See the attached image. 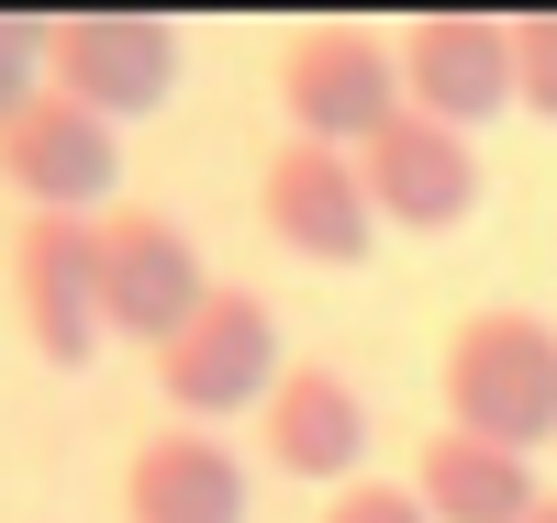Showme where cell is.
<instances>
[{"mask_svg": "<svg viewBox=\"0 0 557 523\" xmlns=\"http://www.w3.org/2000/svg\"><path fill=\"white\" fill-rule=\"evenodd\" d=\"M424 523H524L535 512V468L513 446H480V435H424V480H412Z\"/></svg>", "mask_w": 557, "mask_h": 523, "instance_id": "cell-13", "label": "cell"}, {"mask_svg": "<svg viewBox=\"0 0 557 523\" xmlns=\"http://www.w3.org/2000/svg\"><path fill=\"white\" fill-rule=\"evenodd\" d=\"M278 112H290V146H335L357 157L368 134L401 112V57L368 23H312L278 57Z\"/></svg>", "mask_w": 557, "mask_h": 523, "instance_id": "cell-2", "label": "cell"}, {"mask_svg": "<svg viewBox=\"0 0 557 523\" xmlns=\"http://www.w3.org/2000/svg\"><path fill=\"white\" fill-rule=\"evenodd\" d=\"M123 523H246V457L212 423H168L123 457Z\"/></svg>", "mask_w": 557, "mask_h": 523, "instance_id": "cell-12", "label": "cell"}, {"mask_svg": "<svg viewBox=\"0 0 557 523\" xmlns=\"http://www.w3.org/2000/svg\"><path fill=\"white\" fill-rule=\"evenodd\" d=\"M502 34H513V101L535 123H557V12H513Z\"/></svg>", "mask_w": 557, "mask_h": 523, "instance_id": "cell-14", "label": "cell"}, {"mask_svg": "<svg viewBox=\"0 0 557 523\" xmlns=\"http://www.w3.org/2000/svg\"><path fill=\"white\" fill-rule=\"evenodd\" d=\"M12 301H23V335L45 368H89L101 335V234L67 223V212H34L12 234Z\"/></svg>", "mask_w": 557, "mask_h": 523, "instance_id": "cell-7", "label": "cell"}, {"mask_svg": "<svg viewBox=\"0 0 557 523\" xmlns=\"http://www.w3.org/2000/svg\"><path fill=\"white\" fill-rule=\"evenodd\" d=\"M312 523H424V501H412V490H391V480H346V490L323 501Z\"/></svg>", "mask_w": 557, "mask_h": 523, "instance_id": "cell-16", "label": "cell"}, {"mask_svg": "<svg viewBox=\"0 0 557 523\" xmlns=\"http://www.w3.org/2000/svg\"><path fill=\"white\" fill-rule=\"evenodd\" d=\"M524 523H557V501H546V490H535V512H524Z\"/></svg>", "mask_w": 557, "mask_h": 523, "instance_id": "cell-17", "label": "cell"}, {"mask_svg": "<svg viewBox=\"0 0 557 523\" xmlns=\"http://www.w3.org/2000/svg\"><path fill=\"white\" fill-rule=\"evenodd\" d=\"M34 34H45V23H12V12H0V123L45 89V45H34Z\"/></svg>", "mask_w": 557, "mask_h": 523, "instance_id": "cell-15", "label": "cell"}, {"mask_svg": "<svg viewBox=\"0 0 557 523\" xmlns=\"http://www.w3.org/2000/svg\"><path fill=\"white\" fill-rule=\"evenodd\" d=\"M268 378H278V312H268L257 290H235V278H212L201 312L157 346V390L190 412V423H212V412H257Z\"/></svg>", "mask_w": 557, "mask_h": 523, "instance_id": "cell-5", "label": "cell"}, {"mask_svg": "<svg viewBox=\"0 0 557 523\" xmlns=\"http://www.w3.org/2000/svg\"><path fill=\"white\" fill-rule=\"evenodd\" d=\"M391 57H401V112L446 134H480L491 112H513V34L491 12H424Z\"/></svg>", "mask_w": 557, "mask_h": 523, "instance_id": "cell-9", "label": "cell"}, {"mask_svg": "<svg viewBox=\"0 0 557 523\" xmlns=\"http://www.w3.org/2000/svg\"><path fill=\"white\" fill-rule=\"evenodd\" d=\"M101 234V335H123V346H168L178 323L201 312V290H212V267H201V246H190V223L178 212H101L89 223Z\"/></svg>", "mask_w": 557, "mask_h": 523, "instance_id": "cell-4", "label": "cell"}, {"mask_svg": "<svg viewBox=\"0 0 557 523\" xmlns=\"http://www.w3.org/2000/svg\"><path fill=\"white\" fill-rule=\"evenodd\" d=\"M257 212H268L278 246L312 257V267H368V246H380V212H368V189H357V157H335V146H278L268 178H257Z\"/></svg>", "mask_w": 557, "mask_h": 523, "instance_id": "cell-10", "label": "cell"}, {"mask_svg": "<svg viewBox=\"0 0 557 523\" xmlns=\"http://www.w3.org/2000/svg\"><path fill=\"white\" fill-rule=\"evenodd\" d=\"M34 45H45V89L101 112L112 134L178 89V23H157V12H57Z\"/></svg>", "mask_w": 557, "mask_h": 523, "instance_id": "cell-3", "label": "cell"}, {"mask_svg": "<svg viewBox=\"0 0 557 523\" xmlns=\"http://www.w3.org/2000/svg\"><path fill=\"white\" fill-rule=\"evenodd\" d=\"M257 457L278 468V480H357L368 457V401L346 368H278L268 401H257Z\"/></svg>", "mask_w": 557, "mask_h": 523, "instance_id": "cell-11", "label": "cell"}, {"mask_svg": "<svg viewBox=\"0 0 557 523\" xmlns=\"http://www.w3.org/2000/svg\"><path fill=\"white\" fill-rule=\"evenodd\" d=\"M446 423L480 446H557V323L546 312H469L446 335Z\"/></svg>", "mask_w": 557, "mask_h": 523, "instance_id": "cell-1", "label": "cell"}, {"mask_svg": "<svg viewBox=\"0 0 557 523\" xmlns=\"http://www.w3.org/2000/svg\"><path fill=\"white\" fill-rule=\"evenodd\" d=\"M357 189H368V212L401 223V234H457L480 212V146L424 123V112H391L357 146Z\"/></svg>", "mask_w": 557, "mask_h": 523, "instance_id": "cell-8", "label": "cell"}, {"mask_svg": "<svg viewBox=\"0 0 557 523\" xmlns=\"http://www.w3.org/2000/svg\"><path fill=\"white\" fill-rule=\"evenodd\" d=\"M112 178H123V134H112L101 112L57 101V89H34V101L0 123V189H12V201H34V212L101 223Z\"/></svg>", "mask_w": 557, "mask_h": 523, "instance_id": "cell-6", "label": "cell"}]
</instances>
